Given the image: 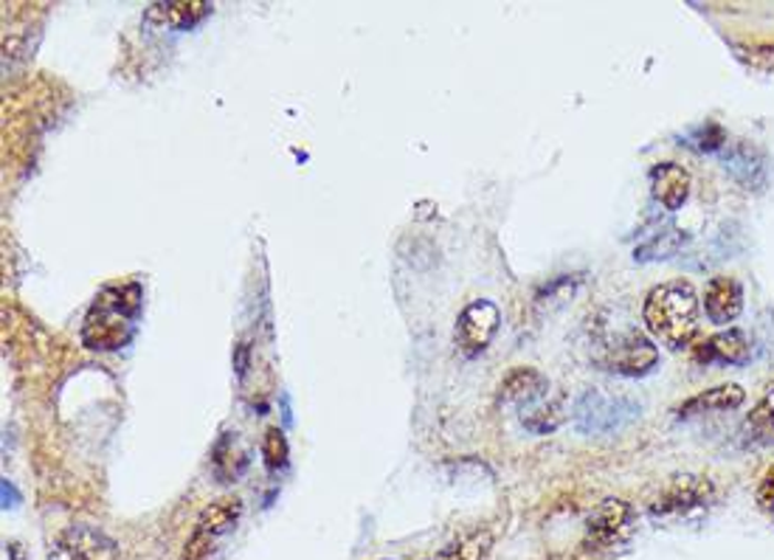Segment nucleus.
<instances>
[{"instance_id":"obj_15","label":"nucleus","mask_w":774,"mask_h":560,"mask_svg":"<svg viewBox=\"0 0 774 560\" xmlns=\"http://www.w3.org/2000/svg\"><path fill=\"white\" fill-rule=\"evenodd\" d=\"M547 395H549V380L544 378L541 371L527 369V366H524V369L510 371V375L504 378L502 391H498V397H502L504 403H516L518 411L536 406L538 400H544Z\"/></svg>"},{"instance_id":"obj_24","label":"nucleus","mask_w":774,"mask_h":560,"mask_svg":"<svg viewBox=\"0 0 774 560\" xmlns=\"http://www.w3.org/2000/svg\"><path fill=\"white\" fill-rule=\"evenodd\" d=\"M18 504V493H14V487L9 485V482H3V507H14Z\"/></svg>"},{"instance_id":"obj_20","label":"nucleus","mask_w":774,"mask_h":560,"mask_svg":"<svg viewBox=\"0 0 774 560\" xmlns=\"http://www.w3.org/2000/svg\"><path fill=\"white\" fill-rule=\"evenodd\" d=\"M746 426H750L752 440L763 442V445H774V389L755 406Z\"/></svg>"},{"instance_id":"obj_23","label":"nucleus","mask_w":774,"mask_h":560,"mask_svg":"<svg viewBox=\"0 0 774 560\" xmlns=\"http://www.w3.org/2000/svg\"><path fill=\"white\" fill-rule=\"evenodd\" d=\"M757 502H761L763 513H766V516L774 521V467L766 473V476H763L761 491H757Z\"/></svg>"},{"instance_id":"obj_18","label":"nucleus","mask_w":774,"mask_h":560,"mask_svg":"<svg viewBox=\"0 0 774 560\" xmlns=\"http://www.w3.org/2000/svg\"><path fill=\"white\" fill-rule=\"evenodd\" d=\"M685 231H679L676 226H667L665 231H656L645 246L636 248V259L648 262V259H667L674 257L681 246H685Z\"/></svg>"},{"instance_id":"obj_3","label":"nucleus","mask_w":774,"mask_h":560,"mask_svg":"<svg viewBox=\"0 0 774 560\" xmlns=\"http://www.w3.org/2000/svg\"><path fill=\"white\" fill-rule=\"evenodd\" d=\"M643 406L628 397H609L603 391H583L574 403V429L580 434H614L639 420Z\"/></svg>"},{"instance_id":"obj_10","label":"nucleus","mask_w":774,"mask_h":560,"mask_svg":"<svg viewBox=\"0 0 774 560\" xmlns=\"http://www.w3.org/2000/svg\"><path fill=\"white\" fill-rule=\"evenodd\" d=\"M208 14H212L208 0H158V3L147 7L144 20L164 32H190Z\"/></svg>"},{"instance_id":"obj_12","label":"nucleus","mask_w":774,"mask_h":560,"mask_svg":"<svg viewBox=\"0 0 774 560\" xmlns=\"http://www.w3.org/2000/svg\"><path fill=\"white\" fill-rule=\"evenodd\" d=\"M750 353H752V344L750 338H746V333H741V330H727V333H718L712 335V338L696 344L692 358L707 366L710 364L730 366V364H743V360L750 358Z\"/></svg>"},{"instance_id":"obj_17","label":"nucleus","mask_w":774,"mask_h":560,"mask_svg":"<svg viewBox=\"0 0 774 560\" xmlns=\"http://www.w3.org/2000/svg\"><path fill=\"white\" fill-rule=\"evenodd\" d=\"M248 465V451L246 445L239 442L237 434H223L217 440L215 451H212V467L221 476V482H237V476L246 471Z\"/></svg>"},{"instance_id":"obj_2","label":"nucleus","mask_w":774,"mask_h":560,"mask_svg":"<svg viewBox=\"0 0 774 560\" xmlns=\"http://www.w3.org/2000/svg\"><path fill=\"white\" fill-rule=\"evenodd\" d=\"M645 324L670 349H685L699 333V297L690 282H667L651 290Z\"/></svg>"},{"instance_id":"obj_4","label":"nucleus","mask_w":774,"mask_h":560,"mask_svg":"<svg viewBox=\"0 0 774 560\" xmlns=\"http://www.w3.org/2000/svg\"><path fill=\"white\" fill-rule=\"evenodd\" d=\"M239 516H243V502L239 498H221V502L208 504L206 510L197 516L195 529H192L186 549H183V560H206L215 552L217 543L237 527Z\"/></svg>"},{"instance_id":"obj_9","label":"nucleus","mask_w":774,"mask_h":560,"mask_svg":"<svg viewBox=\"0 0 774 560\" xmlns=\"http://www.w3.org/2000/svg\"><path fill=\"white\" fill-rule=\"evenodd\" d=\"M631 516L634 513H631L628 504L620 502V498H605L589 518V541H585V547L605 549L625 541L631 532Z\"/></svg>"},{"instance_id":"obj_16","label":"nucleus","mask_w":774,"mask_h":560,"mask_svg":"<svg viewBox=\"0 0 774 560\" xmlns=\"http://www.w3.org/2000/svg\"><path fill=\"white\" fill-rule=\"evenodd\" d=\"M746 395H743L741 386L735 384H724L716 386V389H707L701 395L690 397L687 403L679 406V417H699V414H716V411H732L738 406H743Z\"/></svg>"},{"instance_id":"obj_22","label":"nucleus","mask_w":774,"mask_h":560,"mask_svg":"<svg viewBox=\"0 0 774 560\" xmlns=\"http://www.w3.org/2000/svg\"><path fill=\"white\" fill-rule=\"evenodd\" d=\"M262 456L268 471L277 473L288 465V440H284L282 429H268L262 440Z\"/></svg>"},{"instance_id":"obj_13","label":"nucleus","mask_w":774,"mask_h":560,"mask_svg":"<svg viewBox=\"0 0 774 560\" xmlns=\"http://www.w3.org/2000/svg\"><path fill=\"white\" fill-rule=\"evenodd\" d=\"M651 195L667 212H679L690 197V175L679 164H656L651 170Z\"/></svg>"},{"instance_id":"obj_1","label":"nucleus","mask_w":774,"mask_h":560,"mask_svg":"<svg viewBox=\"0 0 774 560\" xmlns=\"http://www.w3.org/2000/svg\"><path fill=\"white\" fill-rule=\"evenodd\" d=\"M141 313V288L125 284V288H108L96 297L88 319L83 324V341L90 349L114 353L130 344L136 333V319Z\"/></svg>"},{"instance_id":"obj_6","label":"nucleus","mask_w":774,"mask_h":560,"mask_svg":"<svg viewBox=\"0 0 774 560\" xmlns=\"http://www.w3.org/2000/svg\"><path fill=\"white\" fill-rule=\"evenodd\" d=\"M498 324H502V313L496 304L491 299H476L456 319V346L467 358L485 353L487 344L496 338Z\"/></svg>"},{"instance_id":"obj_5","label":"nucleus","mask_w":774,"mask_h":560,"mask_svg":"<svg viewBox=\"0 0 774 560\" xmlns=\"http://www.w3.org/2000/svg\"><path fill=\"white\" fill-rule=\"evenodd\" d=\"M598 360L603 364V369L617 371L625 378H643V375L654 371L656 360H659V349L645 335L628 330V333L603 344V353H600Z\"/></svg>"},{"instance_id":"obj_14","label":"nucleus","mask_w":774,"mask_h":560,"mask_svg":"<svg viewBox=\"0 0 774 560\" xmlns=\"http://www.w3.org/2000/svg\"><path fill=\"white\" fill-rule=\"evenodd\" d=\"M743 310V288L732 277H716L705 290V313L712 324L735 322Z\"/></svg>"},{"instance_id":"obj_21","label":"nucleus","mask_w":774,"mask_h":560,"mask_svg":"<svg viewBox=\"0 0 774 560\" xmlns=\"http://www.w3.org/2000/svg\"><path fill=\"white\" fill-rule=\"evenodd\" d=\"M687 144L696 147L699 152H718L730 144V139H727L724 127L716 125V121H707V125H699L696 130L687 132Z\"/></svg>"},{"instance_id":"obj_7","label":"nucleus","mask_w":774,"mask_h":560,"mask_svg":"<svg viewBox=\"0 0 774 560\" xmlns=\"http://www.w3.org/2000/svg\"><path fill=\"white\" fill-rule=\"evenodd\" d=\"M712 502V485L707 478L701 476H681L659 502L651 507V516L654 518H692L707 513Z\"/></svg>"},{"instance_id":"obj_19","label":"nucleus","mask_w":774,"mask_h":560,"mask_svg":"<svg viewBox=\"0 0 774 560\" xmlns=\"http://www.w3.org/2000/svg\"><path fill=\"white\" fill-rule=\"evenodd\" d=\"M487 552H491V536L487 532H471L462 541L442 549L437 560H485Z\"/></svg>"},{"instance_id":"obj_11","label":"nucleus","mask_w":774,"mask_h":560,"mask_svg":"<svg viewBox=\"0 0 774 560\" xmlns=\"http://www.w3.org/2000/svg\"><path fill=\"white\" fill-rule=\"evenodd\" d=\"M51 560H116V543L88 527H74L51 547Z\"/></svg>"},{"instance_id":"obj_8","label":"nucleus","mask_w":774,"mask_h":560,"mask_svg":"<svg viewBox=\"0 0 774 560\" xmlns=\"http://www.w3.org/2000/svg\"><path fill=\"white\" fill-rule=\"evenodd\" d=\"M721 164L724 170L741 183L743 190L763 192L768 183V161L755 144L750 141H730L721 152Z\"/></svg>"}]
</instances>
